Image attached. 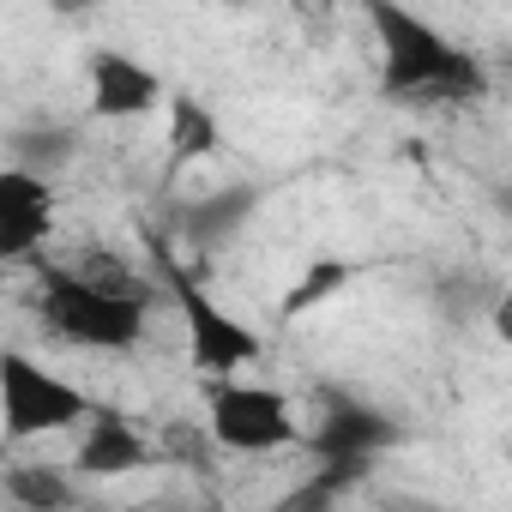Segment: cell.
<instances>
[{"label": "cell", "instance_id": "cell-1", "mask_svg": "<svg viewBox=\"0 0 512 512\" xmlns=\"http://www.w3.org/2000/svg\"><path fill=\"white\" fill-rule=\"evenodd\" d=\"M380 37V91L410 103H470L482 97V67L446 43L404 0H362Z\"/></svg>", "mask_w": 512, "mask_h": 512}, {"label": "cell", "instance_id": "cell-2", "mask_svg": "<svg viewBox=\"0 0 512 512\" xmlns=\"http://www.w3.org/2000/svg\"><path fill=\"white\" fill-rule=\"evenodd\" d=\"M43 320L79 350H133L145 338L139 290H115L91 272H43Z\"/></svg>", "mask_w": 512, "mask_h": 512}, {"label": "cell", "instance_id": "cell-3", "mask_svg": "<svg viewBox=\"0 0 512 512\" xmlns=\"http://www.w3.org/2000/svg\"><path fill=\"white\" fill-rule=\"evenodd\" d=\"M205 422H211V434H217L223 452H247V458L302 446V428L290 416V398L272 392V386H253V380H211Z\"/></svg>", "mask_w": 512, "mask_h": 512}, {"label": "cell", "instance_id": "cell-4", "mask_svg": "<svg viewBox=\"0 0 512 512\" xmlns=\"http://www.w3.org/2000/svg\"><path fill=\"white\" fill-rule=\"evenodd\" d=\"M91 416L85 392L67 386L61 374L37 368L31 356H7L0 362V428H7V440H37V434H61V428H79Z\"/></svg>", "mask_w": 512, "mask_h": 512}, {"label": "cell", "instance_id": "cell-5", "mask_svg": "<svg viewBox=\"0 0 512 512\" xmlns=\"http://www.w3.org/2000/svg\"><path fill=\"white\" fill-rule=\"evenodd\" d=\"M163 278H169V296H175V308H181V320H187V344H193V362L211 374V380H223V374H241V368H253L260 362V332H247L235 314H223L181 266H163Z\"/></svg>", "mask_w": 512, "mask_h": 512}, {"label": "cell", "instance_id": "cell-6", "mask_svg": "<svg viewBox=\"0 0 512 512\" xmlns=\"http://www.w3.org/2000/svg\"><path fill=\"white\" fill-rule=\"evenodd\" d=\"M55 229V187L49 175L13 163L0 175V260H31Z\"/></svg>", "mask_w": 512, "mask_h": 512}, {"label": "cell", "instance_id": "cell-7", "mask_svg": "<svg viewBox=\"0 0 512 512\" xmlns=\"http://www.w3.org/2000/svg\"><path fill=\"white\" fill-rule=\"evenodd\" d=\"M392 440H398V428L374 404H356V398H332L326 416H320V428L308 434V446H314L320 464H368Z\"/></svg>", "mask_w": 512, "mask_h": 512}, {"label": "cell", "instance_id": "cell-8", "mask_svg": "<svg viewBox=\"0 0 512 512\" xmlns=\"http://www.w3.org/2000/svg\"><path fill=\"white\" fill-rule=\"evenodd\" d=\"M157 103H163V79L145 61H133L121 49H97L91 55V109L103 121H139Z\"/></svg>", "mask_w": 512, "mask_h": 512}, {"label": "cell", "instance_id": "cell-9", "mask_svg": "<svg viewBox=\"0 0 512 512\" xmlns=\"http://www.w3.org/2000/svg\"><path fill=\"white\" fill-rule=\"evenodd\" d=\"M79 476H97V482H109V476H133V470H145L151 464V446H145V434L127 422V416H115V410H97L91 416V428H85V440H79Z\"/></svg>", "mask_w": 512, "mask_h": 512}, {"label": "cell", "instance_id": "cell-10", "mask_svg": "<svg viewBox=\"0 0 512 512\" xmlns=\"http://www.w3.org/2000/svg\"><path fill=\"white\" fill-rule=\"evenodd\" d=\"M217 139H223V127H217V115L199 97H175L169 103V169L205 163L217 151Z\"/></svg>", "mask_w": 512, "mask_h": 512}, {"label": "cell", "instance_id": "cell-11", "mask_svg": "<svg viewBox=\"0 0 512 512\" xmlns=\"http://www.w3.org/2000/svg\"><path fill=\"white\" fill-rule=\"evenodd\" d=\"M0 494H7L13 506H25V512H61V506L79 500V488L61 470H49V464H13L7 476H0Z\"/></svg>", "mask_w": 512, "mask_h": 512}, {"label": "cell", "instance_id": "cell-12", "mask_svg": "<svg viewBox=\"0 0 512 512\" xmlns=\"http://www.w3.org/2000/svg\"><path fill=\"white\" fill-rule=\"evenodd\" d=\"M253 199H260L253 187H223V193L187 205V235H193L199 247H217L223 235H235V229L253 217Z\"/></svg>", "mask_w": 512, "mask_h": 512}, {"label": "cell", "instance_id": "cell-13", "mask_svg": "<svg viewBox=\"0 0 512 512\" xmlns=\"http://www.w3.org/2000/svg\"><path fill=\"white\" fill-rule=\"evenodd\" d=\"M7 145H13V163H25V169H37V175H55L61 163H73L79 133L61 127V121H37V127H19Z\"/></svg>", "mask_w": 512, "mask_h": 512}, {"label": "cell", "instance_id": "cell-14", "mask_svg": "<svg viewBox=\"0 0 512 512\" xmlns=\"http://www.w3.org/2000/svg\"><path fill=\"white\" fill-rule=\"evenodd\" d=\"M350 284V266L344 260H320V266H308V278L284 296V320H296V314H308V308H320L332 290H344Z\"/></svg>", "mask_w": 512, "mask_h": 512}, {"label": "cell", "instance_id": "cell-15", "mask_svg": "<svg viewBox=\"0 0 512 512\" xmlns=\"http://www.w3.org/2000/svg\"><path fill=\"white\" fill-rule=\"evenodd\" d=\"M163 446H169L181 464H205V458H211V446H217V434H211V422H205V428L169 422V428H163Z\"/></svg>", "mask_w": 512, "mask_h": 512}, {"label": "cell", "instance_id": "cell-16", "mask_svg": "<svg viewBox=\"0 0 512 512\" xmlns=\"http://www.w3.org/2000/svg\"><path fill=\"white\" fill-rule=\"evenodd\" d=\"M488 326H494V338H500V344H512V290L488 308Z\"/></svg>", "mask_w": 512, "mask_h": 512}, {"label": "cell", "instance_id": "cell-17", "mask_svg": "<svg viewBox=\"0 0 512 512\" xmlns=\"http://www.w3.org/2000/svg\"><path fill=\"white\" fill-rule=\"evenodd\" d=\"M49 7H55V13H67V19H79V13H91V7H97V0H49Z\"/></svg>", "mask_w": 512, "mask_h": 512}, {"label": "cell", "instance_id": "cell-18", "mask_svg": "<svg viewBox=\"0 0 512 512\" xmlns=\"http://www.w3.org/2000/svg\"><path fill=\"white\" fill-rule=\"evenodd\" d=\"M494 205H500V211L512 217V181H494Z\"/></svg>", "mask_w": 512, "mask_h": 512}, {"label": "cell", "instance_id": "cell-19", "mask_svg": "<svg viewBox=\"0 0 512 512\" xmlns=\"http://www.w3.org/2000/svg\"><path fill=\"white\" fill-rule=\"evenodd\" d=\"M223 7H260V0H223Z\"/></svg>", "mask_w": 512, "mask_h": 512}]
</instances>
